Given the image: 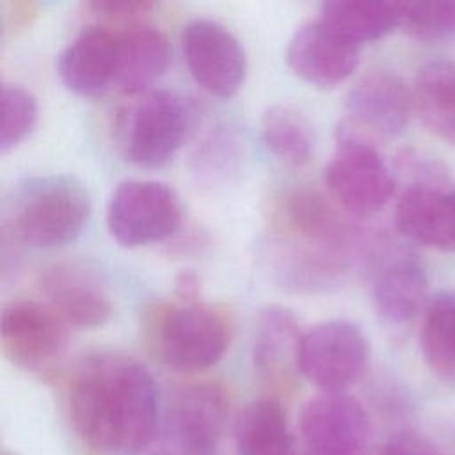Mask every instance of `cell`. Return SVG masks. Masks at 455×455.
<instances>
[{
	"mask_svg": "<svg viewBox=\"0 0 455 455\" xmlns=\"http://www.w3.org/2000/svg\"><path fill=\"white\" fill-rule=\"evenodd\" d=\"M400 27L416 39L434 41L455 32L453 2H398Z\"/></svg>",
	"mask_w": 455,
	"mask_h": 455,
	"instance_id": "83f0119b",
	"label": "cell"
},
{
	"mask_svg": "<svg viewBox=\"0 0 455 455\" xmlns=\"http://www.w3.org/2000/svg\"><path fill=\"white\" fill-rule=\"evenodd\" d=\"M320 20L357 46L400 27L398 2L331 0L320 5Z\"/></svg>",
	"mask_w": 455,
	"mask_h": 455,
	"instance_id": "cb8c5ba5",
	"label": "cell"
},
{
	"mask_svg": "<svg viewBox=\"0 0 455 455\" xmlns=\"http://www.w3.org/2000/svg\"><path fill=\"white\" fill-rule=\"evenodd\" d=\"M302 331L295 315L284 306H267L259 311L254 329L252 361L259 377L270 386L288 384L297 368Z\"/></svg>",
	"mask_w": 455,
	"mask_h": 455,
	"instance_id": "d6986e66",
	"label": "cell"
},
{
	"mask_svg": "<svg viewBox=\"0 0 455 455\" xmlns=\"http://www.w3.org/2000/svg\"><path fill=\"white\" fill-rule=\"evenodd\" d=\"M323 183L354 217L379 212L395 192L393 174L373 144L343 124L336 130V149L323 169Z\"/></svg>",
	"mask_w": 455,
	"mask_h": 455,
	"instance_id": "5b68a950",
	"label": "cell"
},
{
	"mask_svg": "<svg viewBox=\"0 0 455 455\" xmlns=\"http://www.w3.org/2000/svg\"><path fill=\"white\" fill-rule=\"evenodd\" d=\"M146 336L155 355L176 371L213 366L233 336L229 315L213 304L172 302L148 311Z\"/></svg>",
	"mask_w": 455,
	"mask_h": 455,
	"instance_id": "7a4b0ae2",
	"label": "cell"
},
{
	"mask_svg": "<svg viewBox=\"0 0 455 455\" xmlns=\"http://www.w3.org/2000/svg\"><path fill=\"white\" fill-rule=\"evenodd\" d=\"M412 108V91L398 75L371 69L350 87L345 100L347 119L341 124L363 139H393L405 130Z\"/></svg>",
	"mask_w": 455,
	"mask_h": 455,
	"instance_id": "4fadbf2b",
	"label": "cell"
},
{
	"mask_svg": "<svg viewBox=\"0 0 455 455\" xmlns=\"http://www.w3.org/2000/svg\"><path fill=\"white\" fill-rule=\"evenodd\" d=\"M2 455H14V453H9V451H4Z\"/></svg>",
	"mask_w": 455,
	"mask_h": 455,
	"instance_id": "d6a6232c",
	"label": "cell"
},
{
	"mask_svg": "<svg viewBox=\"0 0 455 455\" xmlns=\"http://www.w3.org/2000/svg\"><path fill=\"white\" fill-rule=\"evenodd\" d=\"M263 258L272 281L297 293H318L339 284L350 265L343 256L288 235L268 240Z\"/></svg>",
	"mask_w": 455,
	"mask_h": 455,
	"instance_id": "2e32d148",
	"label": "cell"
},
{
	"mask_svg": "<svg viewBox=\"0 0 455 455\" xmlns=\"http://www.w3.org/2000/svg\"><path fill=\"white\" fill-rule=\"evenodd\" d=\"M107 229L123 247H140L171 236L181 222L174 188L155 180H123L107 203Z\"/></svg>",
	"mask_w": 455,
	"mask_h": 455,
	"instance_id": "8992f818",
	"label": "cell"
},
{
	"mask_svg": "<svg viewBox=\"0 0 455 455\" xmlns=\"http://www.w3.org/2000/svg\"><path fill=\"white\" fill-rule=\"evenodd\" d=\"M181 52L192 78L210 94L228 98L243 84L247 55L240 39L222 23L197 18L181 30Z\"/></svg>",
	"mask_w": 455,
	"mask_h": 455,
	"instance_id": "8fae6325",
	"label": "cell"
},
{
	"mask_svg": "<svg viewBox=\"0 0 455 455\" xmlns=\"http://www.w3.org/2000/svg\"><path fill=\"white\" fill-rule=\"evenodd\" d=\"M229 403V393L217 382L178 389L165 411L160 444L153 455H215Z\"/></svg>",
	"mask_w": 455,
	"mask_h": 455,
	"instance_id": "52a82bcc",
	"label": "cell"
},
{
	"mask_svg": "<svg viewBox=\"0 0 455 455\" xmlns=\"http://www.w3.org/2000/svg\"><path fill=\"white\" fill-rule=\"evenodd\" d=\"M412 105L423 124L441 140L455 146V64L430 60L414 78Z\"/></svg>",
	"mask_w": 455,
	"mask_h": 455,
	"instance_id": "603a6c76",
	"label": "cell"
},
{
	"mask_svg": "<svg viewBox=\"0 0 455 455\" xmlns=\"http://www.w3.org/2000/svg\"><path fill=\"white\" fill-rule=\"evenodd\" d=\"M299 425L307 455H366L371 443L368 411L343 391L309 398Z\"/></svg>",
	"mask_w": 455,
	"mask_h": 455,
	"instance_id": "30bf717a",
	"label": "cell"
},
{
	"mask_svg": "<svg viewBox=\"0 0 455 455\" xmlns=\"http://www.w3.org/2000/svg\"><path fill=\"white\" fill-rule=\"evenodd\" d=\"M39 286L62 318L80 329H96L112 316V300L101 275L91 265L68 259L48 265Z\"/></svg>",
	"mask_w": 455,
	"mask_h": 455,
	"instance_id": "5bb4252c",
	"label": "cell"
},
{
	"mask_svg": "<svg viewBox=\"0 0 455 455\" xmlns=\"http://www.w3.org/2000/svg\"><path fill=\"white\" fill-rule=\"evenodd\" d=\"M119 30L105 23L85 25L59 53L62 84L80 96H100L116 87Z\"/></svg>",
	"mask_w": 455,
	"mask_h": 455,
	"instance_id": "e0dca14e",
	"label": "cell"
},
{
	"mask_svg": "<svg viewBox=\"0 0 455 455\" xmlns=\"http://www.w3.org/2000/svg\"><path fill=\"white\" fill-rule=\"evenodd\" d=\"M236 139L229 132L212 133L196 155V172L208 178H226L236 167L240 151Z\"/></svg>",
	"mask_w": 455,
	"mask_h": 455,
	"instance_id": "f1b7e54d",
	"label": "cell"
},
{
	"mask_svg": "<svg viewBox=\"0 0 455 455\" xmlns=\"http://www.w3.org/2000/svg\"><path fill=\"white\" fill-rule=\"evenodd\" d=\"M419 348L432 375L455 386V290L441 291L427 304Z\"/></svg>",
	"mask_w": 455,
	"mask_h": 455,
	"instance_id": "d4e9b609",
	"label": "cell"
},
{
	"mask_svg": "<svg viewBox=\"0 0 455 455\" xmlns=\"http://www.w3.org/2000/svg\"><path fill=\"white\" fill-rule=\"evenodd\" d=\"M380 455H443V453L425 435L405 430V432L395 434L386 443Z\"/></svg>",
	"mask_w": 455,
	"mask_h": 455,
	"instance_id": "4dcf8cb0",
	"label": "cell"
},
{
	"mask_svg": "<svg viewBox=\"0 0 455 455\" xmlns=\"http://www.w3.org/2000/svg\"><path fill=\"white\" fill-rule=\"evenodd\" d=\"M398 233L419 245L455 252V192L411 185L395 204Z\"/></svg>",
	"mask_w": 455,
	"mask_h": 455,
	"instance_id": "ac0fdd59",
	"label": "cell"
},
{
	"mask_svg": "<svg viewBox=\"0 0 455 455\" xmlns=\"http://www.w3.org/2000/svg\"><path fill=\"white\" fill-rule=\"evenodd\" d=\"M171 46L164 32L151 25H132L119 30L116 87L124 94L144 92L164 75Z\"/></svg>",
	"mask_w": 455,
	"mask_h": 455,
	"instance_id": "ffe728a7",
	"label": "cell"
},
{
	"mask_svg": "<svg viewBox=\"0 0 455 455\" xmlns=\"http://www.w3.org/2000/svg\"><path fill=\"white\" fill-rule=\"evenodd\" d=\"M0 339L16 366L41 370L66 348L68 322L50 302L12 299L2 306Z\"/></svg>",
	"mask_w": 455,
	"mask_h": 455,
	"instance_id": "9c48e42d",
	"label": "cell"
},
{
	"mask_svg": "<svg viewBox=\"0 0 455 455\" xmlns=\"http://www.w3.org/2000/svg\"><path fill=\"white\" fill-rule=\"evenodd\" d=\"M91 217L87 188L64 174L34 178L14 196L9 229L30 247L55 249L75 242Z\"/></svg>",
	"mask_w": 455,
	"mask_h": 455,
	"instance_id": "3957f363",
	"label": "cell"
},
{
	"mask_svg": "<svg viewBox=\"0 0 455 455\" xmlns=\"http://www.w3.org/2000/svg\"><path fill=\"white\" fill-rule=\"evenodd\" d=\"M286 62L300 80L327 89L355 71L359 46L318 18L295 28L286 46Z\"/></svg>",
	"mask_w": 455,
	"mask_h": 455,
	"instance_id": "9a60e30c",
	"label": "cell"
},
{
	"mask_svg": "<svg viewBox=\"0 0 455 455\" xmlns=\"http://www.w3.org/2000/svg\"><path fill=\"white\" fill-rule=\"evenodd\" d=\"M233 434L238 455H291L288 416L275 396L247 403L235 421Z\"/></svg>",
	"mask_w": 455,
	"mask_h": 455,
	"instance_id": "7402d4cb",
	"label": "cell"
},
{
	"mask_svg": "<svg viewBox=\"0 0 455 455\" xmlns=\"http://www.w3.org/2000/svg\"><path fill=\"white\" fill-rule=\"evenodd\" d=\"M174 293L180 302H196L201 293V281L192 270H181L174 281Z\"/></svg>",
	"mask_w": 455,
	"mask_h": 455,
	"instance_id": "1f68e13d",
	"label": "cell"
},
{
	"mask_svg": "<svg viewBox=\"0 0 455 455\" xmlns=\"http://www.w3.org/2000/svg\"><path fill=\"white\" fill-rule=\"evenodd\" d=\"M453 192H455V190H453Z\"/></svg>",
	"mask_w": 455,
	"mask_h": 455,
	"instance_id": "e575fe53",
	"label": "cell"
},
{
	"mask_svg": "<svg viewBox=\"0 0 455 455\" xmlns=\"http://www.w3.org/2000/svg\"><path fill=\"white\" fill-rule=\"evenodd\" d=\"M37 123V101L20 84L2 85V126L0 149L9 151L23 142Z\"/></svg>",
	"mask_w": 455,
	"mask_h": 455,
	"instance_id": "4316f807",
	"label": "cell"
},
{
	"mask_svg": "<svg viewBox=\"0 0 455 455\" xmlns=\"http://www.w3.org/2000/svg\"><path fill=\"white\" fill-rule=\"evenodd\" d=\"M84 9L100 20H137L153 9L146 0H94L84 4Z\"/></svg>",
	"mask_w": 455,
	"mask_h": 455,
	"instance_id": "f546056e",
	"label": "cell"
},
{
	"mask_svg": "<svg viewBox=\"0 0 455 455\" xmlns=\"http://www.w3.org/2000/svg\"><path fill=\"white\" fill-rule=\"evenodd\" d=\"M373 306L379 316L393 325L411 322L428 297V277L414 259H396L386 265L371 286Z\"/></svg>",
	"mask_w": 455,
	"mask_h": 455,
	"instance_id": "44dd1931",
	"label": "cell"
},
{
	"mask_svg": "<svg viewBox=\"0 0 455 455\" xmlns=\"http://www.w3.org/2000/svg\"><path fill=\"white\" fill-rule=\"evenodd\" d=\"M332 197L315 188H295L281 204L284 235L347 259L361 249L363 231Z\"/></svg>",
	"mask_w": 455,
	"mask_h": 455,
	"instance_id": "7c38bea8",
	"label": "cell"
},
{
	"mask_svg": "<svg viewBox=\"0 0 455 455\" xmlns=\"http://www.w3.org/2000/svg\"><path fill=\"white\" fill-rule=\"evenodd\" d=\"M197 105L172 91L144 92L130 108L123 149L124 156L140 167H158L169 162L197 126Z\"/></svg>",
	"mask_w": 455,
	"mask_h": 455,
	"instance_id": "277c9868",
	"label": "cell"
},
{
	"mask_svg": "<svg viewBox=\"0 0 455 455\" xmlns=\"http://www.w3.org/2000/svg\"><path fill=\"white\" fill-rule=\"evenodd\" d=\"M368 341L348 320H325L302 332L299 373L322 393H341L354 384L368 364Z\"/></svg>",
	"mask_w": 455,
	"mask_h": 455,
	"instance_id": "ba28073f",
	"label": "cell"
},
{
	"mask_svg": "<svg viewBox=\"0 0 455 455\" xmlns=\"http://www.w3.org/2000/svg\"><path fill=\"white\" fill-rule=\"evenodd\" d=\"M68 425L89 455H135L158 434L153 375L139 361L96 354L76 364L62 386Z\"/></svg>",
	"mask_w": 455,
	"mask_h": 455,
	"instance_id": "6da1fadb",
	"label": "cell"
},
{
	"mask_svg": "<svg viewBox=\"0 0 455 455\" xmlns=\"http://www.w3.org/2000/svg\"><path fill=\"white\" fill-rule=\"evenodd\" d=\"M453 9H455V2H453Z\"/></svg>",
	"mask_w": 455,
	"mask_h": 455,
	"instance_id": "836d02e7",
	"label": "cell"
},
{
	"mask_svg": "<svg viewBox=\"0 0 455 455\" xmlns=\"http://www.w3.org/2000/svg\"><path fill=\"white\" fill-rule=\"evenodd\" d=\"M261 137L267 148L290 167H302L315 151V132L307 116L290 103H275L261 116Z\"/></svg>",
	"mask_w": 455,
	"mask_h": 455,
	"instance_id": "484cf974",
	"label": "cell"
}]
</instances>
